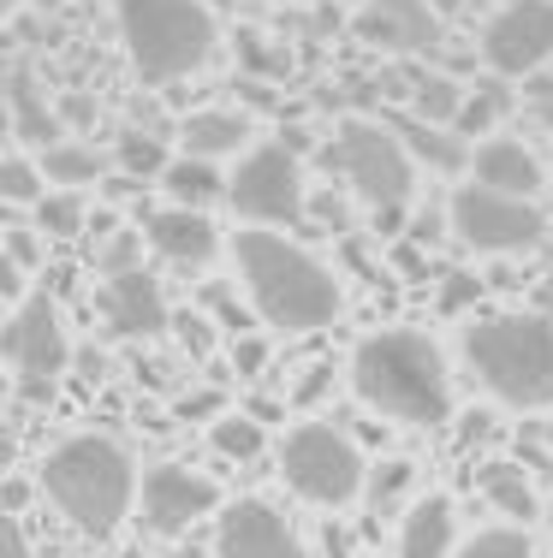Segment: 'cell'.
<instances>
[{
	"label": "cell",
	"mask_w": 553,
	"mask_h": 558,
	"mask_svg": "<svg viewBox=\"0 0 553 558\" xmlns=\"http://www.w3.org/2000/svg\"><path fill=\"white\" fill-rule=\"evenodd\" d=\"M524 108H530L536 125H548V131H553V72L524 77Z\"/></svg>",
	"instance_id": "obj_36"
},
{
	"label": "cell",
	"mask_w": 553,
	"mask_h": 558,
	"mask_svg": "<svg viewBox=\"0 0 553 558\" xmlns=\"http://www.w3.org/2000/svg\"><path fill=\"white\" fill-rule=\"evenodd\" d=\"M465 541H458V505L446 494H417L399 517V541H393V558H453Z\"/></svg>",
	"instance_id": "obj_17"
},
{
	"label": "cell",
	"mask_w": 553,
	"mask_h": 558,
	"mask_svg": "<svg viewBox=\"0 0 553 558\" xmlns=\"http://www.w3.org/2000/svg\"><path fill=\"white\" fill-rule=\"evenodd\" d=\"M48 505L89 541H108L137 511V463L113 434H72L43 458Z\"/></svg>",
	"instance_id": "obj_4"
},
{
	"label": "cell",
	"mask_w": 553,
	"mask_h": 558,
	"mask_svg": "<svg viewBox=\"0 0 553 558\" xmlns=\"http://www.w3.org/2000/svg\"><path fill=\"white\" fill-rule=\"evenodd\" d=\"M393 131H399V143L411 149L417 167L429 172H470V149L465 137H458L453 125H434V119H417V113H381Z\"/></svg>",
	"instance_id": "obj_20"
},
{
	"label": "cell",
	"mask_w": 553,
	"mask_h": 558,
	"mask_svg": "<svg viewBox=\"0 0 553 558\" xmlns=\"http://www.w3.org/2000/svg\"><path fill=\"white\" fill-rule=\"evenodd\" d=\"M232 268L244 279V298L256 310V322L280 327V333H315L346 310L339 274L327 268L315 250L298 238L268 232V226H244L232 238Z\"/></svg>",
	"instance_id": "obj_2"
},
{
	"label": "cell",
	"mask_w": 553,
	"mask_h": 558,
	"mask_svg": "<svg viewBox=\"0 0 553 558\" xmlns=\"http://www.w3.org/2000/svg\"><path fill=\"white\" fill-rule=\"evenodd\" d=\"M500 7H506V0H500Z\"/></svg>",
	"instance_id": "obj_46"
},
{
	"label": "cell",
	"mask_w": 553,
	"mask_h": 558,
	"mask_svg": "<svg viewBox=\"0 0 553 558\" xmlns=\"http://www.w3.org/2000/svg\"><path fill=\"white\" fill-rule=\"evenodd\" d=\"M482 499H489L500 517H512V523L542 517V494H536L530 470H518V463H506V458L482 463Z\"/></svg>",
	"instance_id": "obj_21"
},
{
	"label": "cell",
	"mask_w": 553,
	"mask_h": 558,
	"mask_svg": "<svg viewBox=\"0 0 553 558\" xmlns=\"http://www.w3.org/2000/svg\"><path fill=\"white\" fill-rule=\"evenodd\" d=\"M434 7H441V12H458V0H434Z\"/></svg>",
	"instance_id": "obj_42"
},
{
	"label": "cell",
	"mask_w": 553,
	"mask_h": 558,
	"mask_svg": "<svg viewBox=\"0 0 553 558\" xmlns=\"http://www.w3.org/2000/svg\"><path fill=\"white\" fill-rule=\"evenodd\" d=\"M446 226L477 256H524V250H542V238H548V215L536 196H506V191H489L477 179L453 191Z\"/></svg>",
	"instance_id": "obj_9"
},
{
	"label": "cell",
	"mask_w": 553,
	"mask_h": 558,
	"mask_svg": "<svg viewBox=\"0 0 553 558\" xmlns=\"http://www.w3.org/2000/svg\"><path fill=\"white\" fill-rule=\"evenodd\" d=\"M0 196H7V203H43L48 196V172H43V161H31V155H19L12 149L7 161H0Z\"/></svg>",
	"instance_id": "obj_31"
},
{
	"label": "cell",
	"mask_w": 553,
	"mask_h": 558,
	"mask_svg": "<svg viewBox=\"0 0 553 558\" xmlns=\"http://www.w3.org/2000/svg\"><path fill=\"white\" fill-rule=\"evenodd\" d=\"M441 19L446 12L434 0H363L351 31H358V43L381 48V54H434L446 43Z\"/></svg>",
	"instance_id": "obj_13"
},
{
	"label": "cell",
	"mask_w": 553,
	"mask_h": 558,
	"mask_svg": "<svg viewBox=\"0 0 553 558\" xmlns=\"http://www.w3.org/2000/svg\"><path fill=\"white\" fill-rule=\"evenodd\" d=\"M327 387H334V368L327 363H315V368H304V380H298V404H315Z\"/></svg>",
	"instance_id": "obj_38"
},
{
	"label": "cell",
	"mask_w": 553,
	"mask_h": 558,
	"mask_svg": "<svg viewBox=\"0 0 553 558\" xmlns=\"http://www.w3.org/2000/svg\"><path fill=\"white\" fill-rule=\"evenodd\" d=\"M227 184H232V179H220L215 161H196V155H173V167L161 172V191L173 196L179 208H208V203H220V196H227Z\"/></svg>",
	"instance_id": "obj_23"
},
{
	"label": "cell",
	"mask_w": 553,
	"mask_h": 558,
	"mask_svg": "<svg viewBox=\"0 0 553 558\" xmlns=\"http://www.w3.org/2000/svg\"><path fill=\"white\" fill-rule=\"evenodd\" d=\"M542 440H548V458H553V416L542 422Z\"/></svg>",
	"instance_id": "obj_41"
},
{
	"label": "cell",
	"mask_w": 553,
	"mask_h": 558,
	"mask_svg": "<svg viewBox=\"0 0 553 558\" xmlns=\"http://www.w3.org/2000/svg\"><path fill=\"white\" fill-rule=\"evenodd\" d=\"M143 244H149L143 232H125V226L101 220L96 244H89V262H96L101 274H125V268H137V250H143Z\"/></svg>",
	"instance_id": "obj_29"
},
{
	"label": "cell",
	"mask_w": 553,
	"mask_h": 558,
	"mask_svg": "<svg viewBox=\"0 0 553 558\" xmlns=\"http://www.w3.org/2000/svg\"><path fill=\"white\" fill-rule=\"evenodd\" d=\"M470 179L489 184V191H506V196H536L542 191V161L518 137H489L470 155Z\"/></svg>",
	"instance_id": "obj_18"
},
{
	"label": "cell",
	"mask_w": 553,
	"mask_h": 558,
	"mask_svg": "<svg viewBox=\"0 0 553 558\" xmlns=\"http://www.w3.org/2000/svg\"><path fill=\"white\" fill-rule=\"evenodd\" d=\"M7 113H12V137L36 143V149H55V143H60V119H55V108L43 101V89H36L31 72H12Z\"/></svg>",
	"instance_id": "obj_22"
},
{
	"label": "cell",
	"mask_w": 553,
	"mask_h": 558,
	"mask_svg": "<svg viewBox=\"0 0 553 558\" xmlns=\"http://www.w3.org/2000/svg\"><path fill=\"white\" fill-rule=\"evenodd\" d=\"M43 172H48V184H60V191H84V184H101V155L89 149V143L60 137L55 149H43Z\"/></svg>",
	"instance_id": "obj_27"
},
{
	"label": "cell",
	"mask_w": 553,
	"mask_h": 558,
	"mask_svg": "<svg viewBox=\"0 0 553 558\" xmlns=\"http://www.w3.org/2000/svg\"><path fill=\"white\" fill-rule=\"evenodd\" d=\"M465 89L470 84H458V77H446V72H417L411 77V113L417 119H434V125H458Z\"/></svg>",
	"instance_id": "obj_26"
},
{
	"label": "cell",
	"mask_w": 553,
	"mask_h": 558,
	"mask_svg": "<svg viewBox=\"0 0 553 558\" xmlns=\"http://www.w3.org/2000/svg\"><path fill=\"white\" fill-rule=\"evenodd\" d=\"M220 511V487L184 463H155L137 487V523L149 535H184L191 523Z\"/></svg>",
	"instance_id": "obj_12"
},
{
	"label": "cell",
	"mask_w": 553,
	"mask_h": 558,
	"mask_svg": "<svg viewBox=\"0 0 553 558\" xmlns=\"http://www.w3.org/2000/svg\"><path fill=\"white\" fill-rule=\"evenodd\" d=\"M0 12H19V0H0Z\"/></svg>",
	"instance_id": "obj_43"
},
{
	"label": "cell",
	"mask_w": 553,
	"mask_h": 558,
	"mask_svg": "<svg viewBox=\"0 0 553 558\" xmlns=\"http://www.w3.org/2000/svg\"><path fill=\"white\" fill-rule=\"evenodd\" d=\"M113 161H120V172H131V179H161L167 167H173V155H167V143L155 137V131H120V143H113Z\"/></svg>",
	"instance_id": "obj_28"
},
{
	"label": "cell",
	"mask_w": 553,
	"mask_h": 558,
	"mask_svg": "<svg viewBox=\"0 0 553 558\" xmlns=\"http://www.w3.org/2000/svg\"><path fill=\"white\" fill-rule=\"evenodd\" d=\"M256 125H250V113L244 108H203V113H191L179 125V143H184V155H196V161H220V155H244V149H256Z\"/></svg>",
	"instance_id": "obj_19"
},
{
	"label": "cell",
	"mask_w": 553,
	"mask_h": 558,
	"mask_svg": "<svg viewBox=\"0 0 553 558\" xmlns=\"http://www.w3.org/2000/svg\"><path fill=\"white\" fill-rule=\"evenodd\" d=\"M322 167L346 184L375 220H399L417 196V161L387 119H346L322 143Z\"/></svg>",
	"instance_id": "obj_6"
},
{
	"label": "cell",
	"mask_w": 553,
	"mask_h": 558,
	"mask_svg": "<svg viewBox=\"0 0 553 558\" xmlns=\"http://www.w3.org/2000/svg\"><path fill=\"white\" fill-rule=\"evenodd\" d=\"M36 232H43V226H7V262H12V268L31 274L36 262H43V244H36Z\"/></svg>",
	"instance_id": "obj_35"
},
{
	"label": "cell",
	"mask_w": 553,
	"mask_h": 558,
	"mask_svg": "<svg viewBox=\"0 0 553 558\" xmlns=\"http://www.w3.org/2000/svg\"><path fill=\"white\" fill-rule=\"evenodd\" d=\"M143 238H149V250L161 262H173V268H208V262L220 256V226L208 220V208L167 203L143 220Z\"/></svg>",
	"instance_id": "obj_16"
},
{
	"label": "cell",
	"mask_w": 553,
	"mask_h": 558,
	"mask_svg": "<svg viewBox=\"0 0 553 558\" xmlns=\"http://www.w3.org/2000/svg\"><path fill=\"white\" fill-rule=\"evenodd\" d=\"M208 446H215L227 463H256L262 446H268V422L250 416V410H227V416L208 422Z\"/></svg>",
	"instance_id": "obj_25"
},
{
	"label": "cell",
	"mask_w": 553,
	"mask_h": 558,
	"mask_svg": "<svg viewBox=\"0 0 553 558\" xmlns=\"http://www.w3.org/2000/svg\"><path fill=\"white\" fill-rule=\"evenodd\" d=\"M227 203L244 226H268V232H286V226H304L310 215V184H304V161L286 143H256V149L239 155L227 184Z\"/></svg>",
	"instance_id": "obj_8"
},
{
	"label": "cell",
	"mask_w": 553,
	"mask_h": 558,
	"mask_svg": "<svg viewBox=\"0 0 553 558\" xmlns=\"http://www.w3.org/2000/svg\"><path fill=\"white\" fill-rule=\"evenodd\" d=\"M125 60L149 84H179L203 72L220 48V24L208 0H113Z\"/></svg>",
	"instance_id": "obj_5"
},
{
	"label": "cell",
	"mask_w": 553,
	"mask_h": 558,
	"mask_svg": "<svg viewBox=\"0 0 553 558\" xmlns=\"http://www.w3.org/2000/svg\"><path fill=\"white\" fill-rule=\"evenodd\" d=\"M120 558H143V553H120Z\"/></svg>",
	"instance_id": "obj_45"
},
{
	"label": "cell",
	"mask_w": 553,
	"mask_h": 558,
	"mask_svg": "<svg viewBox=\"0 0 553 558\" xmlns=\"http://www.w3.org/2000/svg\"><path fill=\"white\" fill-rule=\"evenodd\" d=\"M346 375L358 404H369L387 422H405V428H446L453 422L458 392L446 351L417 327H381V333L358 339Z\"/></svg>",
	"instance_id": "obj_1"
},
{
	"label": "cell",
	"mask_w": 553,
	"mask_h": 558,
	"mask_svg": "<svg viewBox=\"0 0 553 558\" xmlns=\"http://www.w3.org/2000/svg\"><path fill=\"white\" fill-rule=\"evenodd\" d=\"M179 416H227V410H220L215 392H196V398H184V404H179Z\"/></svg>",
	"instance_id": "obj_40"
},
{
	"label": "cell",
	"mask_w": 553,
	"mask_h": 558,
	"mask_svg": "<svg viewBox=\"0 0 553 558\" xmlns=\"http://www.w3.org/2000/svg\"><path fill=\"white\" fill-rule=\"evenodd\" d=\"M208 7H215V12H220V7H232V0H208Z\"/></svg>",
	"instance_id": "obj_44"
},
{
	"label": "cell",
	"mask_w": 553,
	"mask_h": 558,
	"mask_svg": "<svg viewBox=\"0 0 553 558\" xmlns=\"http://www.w3.org/2000/svg\"><path fill=\"white\" fill-rule=\"evenodd\" d=\"M470 380L506 410H553V315L500 310L458 333Z\"/></svg>",
	"instance_id": "obj_3"
},
{
	"label": "cell",
	"mask_w": 553,
	"mask_h": 558,
	"mask_svg": "<svg viewBox=\"0 0 553 558\" xmlns=\"http://www.w3.org/2000/svg\"><path fill=\"white\" fill-rule=\"evenodd\" d=\"M0 356H7L12 380L31 404L55 398V387L65 380V363H72V333H65V315L48 291H31V298L12 303V322L0 333Z\"/></svg>",
	"instance_id": "obj_10"
},
{
	"label": "cell",
	"mask_w": 553,
	"mask_h": 558,
	"mask_svg": "<svg viewBox=\"0 0 553 558\" xmlns=\"http://www.w3.org/2000/svg\"><path fill=\"white\" fill-rule=\"evenodd\" d=\"M232 356H239V368H244V375H256V368L268 363V351H262V339H244V344H232Z\"/></svg>",
	"instance_id": "obj_39"
},
{
	"label": "cell",
	"mask_w": 553,
	"mask_h": 558,
	"mask_svg": "<svg viewBox=\"0 0 553 558\" xmlns=\"http://www.w3.org/2000/svg\"><path fill=\"white\" fill-rule=\"evenodd\" d=\"M453 558H536V547H530L524 529H482V535H470Z\"/></svg>",
	"instance_id": "obj_33"
},
{
	"label": "cell",
	"mask_w": 553,
	"mask_h": 558,
	"mask_svg": "<svg viewBox=\"0 0 553 558\" xmlns=\"http://www.w3.org/2000/svg\"><path fill=\"white\" fill-rule=\"evenodd\" d=\"M280 475L315 511H346L369 487V463L358 440L346 428H334V422H298L280 440Z\"/></svg>",
	"instance_id": "obj_7"
},
{
	"label": "cell",
	"mask_w": 553,
	"mask_h": 558,
	"mask_svg": "<svg viewBox=\"0 0 553 558\" xmlns=\"http://www.w3.org/2000/svg\"><path fill=\"white\" fill-rule=\"evenodd\" d=\"M0 558H36V547H31V535H24L19 517H7V523H0Z\"/></svg>",
	"instance_id": "obj_37"
},
{
	"label": "cell",
	"mask_w": 553,
	"mask_h": 558,
	"mask_svg": "<svg viewBox=\"0 0 553 558\" xmlns=\"http://www.w3.org/2000/svg\"><path fill=\"white\" fill-rule=\"evenodd\" d=\"M89 220V203L84 191H48L43 203H36V226H43L48 238H77Z\"/></svg>",
	"instance_id": "obj_30"
},
{
	"label": "cell",
	"mask_w": 553,
	"mask_h": 558,
	"mask_svg": "<svg viewBox=\"0 0 553 558\" xmlns=\"http://www.w3.org/2000/svg\"><path fill=\"white\" fill-rule=\"evenodd\" d=\"M215 558H310V547L292 535V523L268 499H239L220 511Z\"/></svg>",
	"instance_id": "obj_14"
},
{
	"label": "cell",
	"mask_w": 553,
	"mask_h": 558,
	"mask_svg": "<svg viewBox=\"0 0 553 558\" xmlns=\"http://www.w3.org/2000/svg\"><path fill=\"white\" fill-rule=\"evenodd\" d=\"M482 60L494 77H536L553 60V0H506L482 31Z\"/></svg>",
	"instance_id": "obj_11"
},
{
	"label": "cell",
	"mask_w": 553,
	"mask_h": 558,
	"mask_svg": "<svg viewBox=\"0 0 553 558\" xmlns=\"http://www.w3.org/2000/svg\"><path fill=\"white\" fill-rule=\"evenodd\" d=\"M477 298H482V279L477 274H465V268H446L441 274V310L446 315H465Z\"/></svg>",
	"instance_id": "obj_34"
},
{
	"label": "cell",
	"mask_w": 553,
	"mask_h": 558,
	"mask_svg": "<svg viewBox=\"0 0 553 558\" xmlns=\"http://www.w3.org/2000/svg\"><path fill=\"white\" fill-rule=\"evenodd\" d=\"M96 310H101V327L113 339H161L173 310H167L161 286H155L143 268H125V274H108L96 291Z\"/></svg>",
	"instance_id": "obj_15"
},
{
	"label": "cell",
	"mask_w": 553,
	"mask_h": 558,
	"mask_svg": "<svg viewBox=\"0 0 553 558\" xmlns=\"http://www.w3.org/2000/svg\"><path fill=\"white\" fill-rule=\"evenodd\" d=\"M518 108V96L506 89V77H477L465 89V108H458V137H494V125Z\"/></svg>",
	"instance_id": "obj_24"
},
{
	"label": "cell",
	"mask_w": 553,
	"mask_h": 558,
	"mask_svg": "<svg viewBox=\"0 0 553 558\" xmlns=\"http://www.w3.org/2000/svg\"><path fill=\"white\" fill-rule=\"evenodd\" d=\"M411 482H417V463L387 458L375 475H369V487H363V494H369V505H375V511H399L405 494H411Z\"/></svg>",
	"instance_id": "obj_32"
}]
</instances>
